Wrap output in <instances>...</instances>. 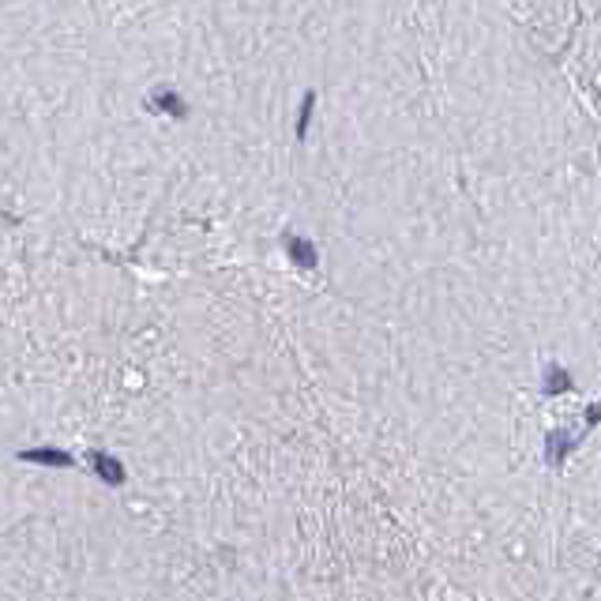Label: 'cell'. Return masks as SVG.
Listing matches in <instances>:
<instances>
[{"instance_id": "1", "label": "cell", "mask_w": 601, "mask_h": 601, "mask_svg": "<svg viewBox=\"0 0 601 601\" xmlns=\"http://www.w3.org/2000/svg\"><path fill=\"white\" fill-rule=\"evenodd\" d=\"M350 0H0V181L143 203L297 188Z\"/></svg>"}, {"instance_id": "2", "label": "cell", "mask_w": 601, "mask_h": 601, "mask_svg": "<svg viewBox=\"0 0 601 601\" xmlns=\"http://www.w3.org/2000/svg\"><path fill=\"white\" fill-rule=\"evenodd\" d=\"M556 53L601 121V0H500Z\"/></svg>"}, {"instance_id": "3", "label": "cell", "mask_w": 601, "mask_h": 601, "mask_svg": "<svg viewBox=\"0 0 601 601\" xmlns=\"http://www.w3.org/2000/svg\"><path fill=\"white\" fill-rule=\"evenodd\" d=\"M564 387H568V372L564 369H549V391H564Z\"/></svg>"}]
</instances>
